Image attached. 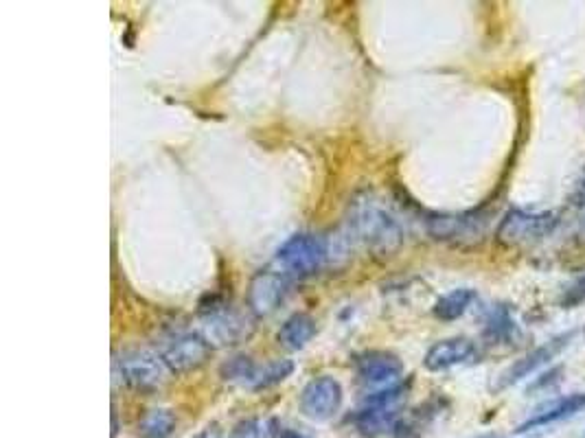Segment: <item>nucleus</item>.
Wrapping results in <instances>:
<instances>
[{
  "label": "nucleus",
  "mask_w": 585,
  "mask_h": 438,
  "mask_svg": "<svg viewBox=\"0 0 585 438\" xmlns=\"http://www.w3.org/2000/svg\"><path fill=\"white\" fill-rule=\"evenodd\" d=\"M474 301H476V292L472 290V287H458V290H452L450 294L439 298L437 305H434V316L443 322L458 320L467 314V309L472 307Z\"/></svg>",
  "instance_id": "16"
},
{
  "label": "nucleus",
  "mask_w": 585,
  "mask_h": 438,
  "mask_svg": "<svg viewBox=\"0 0 585 438\" xmlns=\"http://www.w3.org/2000/svg\"><path fill=\"white\" fill-rule=\"evenodd\" d=\"M176 414L167 408L149 410L139 423V438H169L176 430Z\"/></svg>",
  "instance_id": "17"
},
{
  "label": "nucleus",
  "mask_w": 585,
  "mask_h": 438,
  "mask_svg": "<svg viewBox=\"0 0 585 438\" xmlns=\"http://www.w3.org/2000/svg\"><path fill=\"white\" fill-rule=\"evenodd\" d=\"M252 333V320L235 309L211 307L204 311L200 336L211 344V349L235 347Z\"/></svg>",
  "instance_id": "7"
},
{
  "label": "nucleus",
  "mask_w": 585,
  "mask_h": 438,
  "mask_svg": "<svg viewBox=\"0 0 585 438\" xmlns=\"http://www.w3.org/2000/svg\"><path fill=\"white\" fill-rule=\"evenodd\" d=\"M406 397V386H395L382 393L366 395L362 406L353 414V425L362 436L377 438L393 432L399 425V410Z\"/></svg>",
  "instance_id": "2"
},
{
  "label": "nucleus",
  "mask_w": 585,
  "mask_h": 438,
  "mask_svg": "<svg viewBox=\"0 0 585 438\" xmlns=\"http://www.w3.org/2000/svg\"><path fill=\"white\" fill-rule=\"evenodd\" d=\"M478 349L474 340L469 338H447L437 344H432L430 351L426 353V360H423V366L428 368L432 373H443L450 371V368L456 366H465L476 362Z\"/></svg>",
  "instance_id": "13"
},
{
  "label": "nucleus",
  "mask_w": 585,
  "mask_h": 438,
  "mask_svg": "<svg viewBox=\"0 0 585 438\" xmlns=\"http://www.w3.org/2000/svg\"><path fill=\"white\" fill-rule=\"evenodd\" d=\"M489 215L483 211L467 213H430L426 219L428 233L447 244H476L483 239Z\"/></svg>",
  "instance_id": "5"
},
{
  "label": "nucleus",
  "mask_w": 585,
  "mask_h": 438,
  "mask_svg": "<svg viewBox=\"0 0 585 438\" xmlns=\"http://www.w3.org/2000/svg\"><path fill=\"white\" fill-rule=\"evenodd\" d=\"M555 226L557 217L553 213H526L520 209H511L502 217L496 239L502 246L509 248L531 246L553 233Z\"/></svg>",
  "instance_id": "4"
},
{
  "label": "nucleus",
  "mask_w": 585,
  "mask_h": 438,
  "mask_svg": "<svg viewBox=\"0 0 585 438\" xmlns=\"http://www.w3.org/2000/svg\"><path fill=\"white\" fill-rule=\"evenodd\" d=\"M513 329H515V322L511 318V314L504 307H498L491 311V316L487 320V327H485V336L491 342H502L513 336Z\"/></svg>",
  "instance_id": "21"
},
{
  "label": "nucleus",
  "mask_w": 585,
  "mask_h": 438,
  "mask_svg": "<svg viewBox=\"0 0 585 438\" xmlns=\"http://www.w3.org/2000/svg\"><path fill=\"white\" fill-rule=\"evenodd\" d=\"M583 408H585V393H575V395L561 397L557 401H550L544 408H539L533 417L526 419L518 428V432H529L535 428H542V425H550L561 419L575 417V414L581 412Z\"/></svg>",
  "instance_id": "14"
},
{
  "label": "nucleus",
  "mask_w": 585,
  "mask_h": 438,
  "mask_svg": "<svg viewBox=\"0 0 585 438\" xmlns=\"http://www.w3.org/2000/svg\"><path fill=\"white\" fill-rule=\"evenodd\" d=\"M211 351V344L200 333H178L160 344L158 355L169 373L187 375L202 368L211 357Z\"/></svg>",
  "instance_id": "9"
},
{
  "label": "nucleus",
  "mask_w": 585,
  "mask_h": 438,
  "mask_svg": "<svg viewBox=\"0 0 585 438\" xmlns=\"http://www.w3.org/2000/svg\"><path fill=\"white\" fill-rule=\"evenodd\" d=\"M257 366L259 364L252 362L248 355H235L222 366V377L231 384L250 388L252 377H255V373H257Z\"/></svg>",
  "instance_id": "19"
},
{
  "label": "nucleus",
  "mask_w": 585,
  "mask_h": 438,
  "mask_svg": "<svg viewBox=\"0 0 585 438\" xmlns=\"http://www.w3.org/2000/svg\"><path fill=\"white\" fill-rule=\"evenodd\" d=\"M279 428L272 419H248L235 425L228 438H277Z\"/></svg>",
  "instance_id": "20"
},
{
  "label": "nucleus",
  "mask_w": 585,
  "mask_h": 438,
  "mask_svg": "<svg viewBox=\"0 0 585 438\" xmlns=\"http://www.w3.org/2000/svg\"><path fill=\"white\" fill-rule=\"evenodd\" d=\"M583 301H585V274L579 276L575 283H570L566 287L564 296H561V305H564V307H577Z\"/></svg>",
  "instance_id": "22"
},
{
  "label": "nucleus",
  "mask_w": 585,
  "mask_h": 438,
  "mask_svg": "<svg viewBox=\"0 0 585 438\" xmlns=\"http://www.w3.org/2000/svg\"><path fill=\"white\" fill-rule=\"evenodd\" d=\"M344 393L336 377L320 375L307 382L301 397H298V408H301L303 417L316 423H325L336 417L342 408Z\"/></svg>",
  "instance_id": "10"
},
{
  "label": "nucleus",
  "mask_w": 585,
  "mask_h": 438,
  "mask_svg": "<svg viewBox=\"0 0 585 438\" xmlns=\"http://www.w3.org/2000/svg\"><path fill=\"white\" fill-rule=\"evenodd\" d=\"M316 336V322L307 314H294L283 322L277 340L281 347L288 351H301L307 347V342Z\"/></svg>",
  "instance_id": "15"
},
{
  "label": "nucleus",
  "mask_w": 585,
  "mask_h": 438,
  "mask_svg": "<svg viewBox=\"0 0 585 438\" xmlns=\"http://www.w3.org/2000/svg\"><path fill=\"white\" fill-rule=\"evenodd\" d=\"M117 371L125 386L136 393H152L165 382L167 366L149 349H125L117 355Z\"/></svg>",
  "instance_id": "3"
},
{
  "label": "nucleus",
  "mask_w": 585,
  "mask_h": 438,
  "mask_svg": "<svg viewBox=\"0 0 585 438\" xmlns=\"http://www.w3.org/2000/svg\"><path fill=\"white\" fill-rule=\"evenodd\" d=\"M193 438H224V434L217 430V428H206L200 434H195Z\"/></svg>",
  "instance_id": "23"
},
{
  "label": "nucleus",
  "mask_w": 585,
  "mask_h": 438,
  "mask_svg": "<svg viewBox=\"0 0 585 438\" xmlns=\"http://www.w3.org/2000/svg\"><path fill=\"white\" fill-rule=\"evenodd\" d=\"M572 338H575V331L564 333V336H559V338H555V340H550V342L544 344V347H539V349L531 351L529 355H524L522 360L513 362V364L507 368V371H504V373L498 377L496 390L509 388V386H513V384L522 382V379H526L529 375H533L539 366L548 364L550 360H553L555 355H559L561 349L568 347V342H570Z\"/></svg>",
  "instance_id": "12"
},
{
  "label": "nucleus",
  "mask_w": 585,
  "mask_h": 438,
  "mask_svg": "<svg viewBox=\"0 0 585 438\" xmlns=\"http://www.w3.org/2000/svg\"><path fill=\"white\" fill-rule=\"evenodd\" d=\"M290 290V281L285 272H272V270H261L248 285V296L246 303L252 316L266 318L274 314L285 301Z\"/></svg>",
  "instance_id": "11"
},
{
  "label": "nucleus",
  "mask_w": 585,
  "mask_h": 438,
  "mask_svg": "<svg viewBox=\"0 0 585 438\" xmlns=\"http://www.w3.org/2000/svg\"><path fill=\"white\" fill-rule=\"evenodd\" d=\"M294 373V362L292 360H277V362H268L266 366H257V373L252 377L250 388L248 390H266L285 382L290 375Z\"/></svg>",
  "instance_id": "18"
},
{
  "label": "nucleus",
  "mask_w": 585,
  "mask_h": 438,
  "mask_svg": "<svg viewBox=\"0 0 585 438\" xmlns=\"http://www.w3.org/2000/svg\"><path fill=\"white\" fill-rule=\"evenodd\" d=\"M277 261L285 274H316L327 261V241L320 235L301 233L290 237L277 252Z\"/></svg>",
  "instance_id": "6"
},
{
  "label": "nucleus",
  "mask_w": 585,
  "mask_h": 438,
  "mask_svg": "<svg viewBox=\"0 0 585 438\" xmlns=\"http://www.w3.org/2000/svg\"><path fill=\"white\" fill-rule=\"evenodd\" d=\"M349 230L366 250L377 257L393 255L404 244V230H401L395 215L373 193H360L351 200Z\"/></svg>",
  "instance_id": "1"
},
{
  "label": "nucleus",
  "mask_w": 585,
  "mask_h": 438,
  "mask_svg": "<svg viewBox=\"0 0 585 438\" xmlns=\"http://www.w3.org/2000/svg\"><path fill=\"white\" fill-rule=\"evenodd\" d=\"M358 382L366 388V395L382 393V390L404 384V362L397 355L386 351H369L355 360Z\"/></svg>",
  "instance_id": "8"
}]
</instances>
